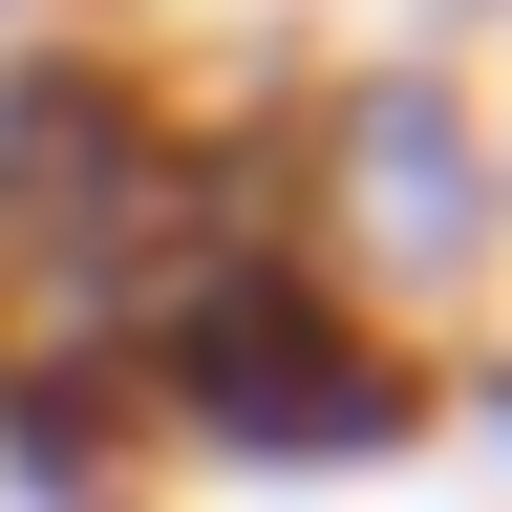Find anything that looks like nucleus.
Wrapping results in <instances>:
<instances>
[{
	"label": "nucleus",
	"mask_w": 512,
	"mask_h": 512,
	"mask_svg": "<svg viewBox=\"0 0 512 512\" xmlns=\"http://www.w3.org/2000/svg\"><path fill=\"white\" fill-rule=\"evenodd\" d=\"M171 406L235 427V448H384L406 427V363L363 342L342 278H299V256H235V278L171 299Z\"/></svg>",
	"instance_id": "1"
}]
</instances>
